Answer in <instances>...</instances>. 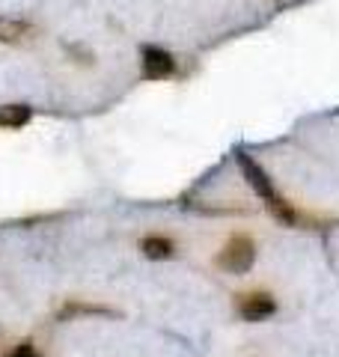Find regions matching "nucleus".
Listing matches in <instances>:
<instances>
[{"mask_svg":"<svg viewBox=\"0 0 339 357\" xmlns=\"http://www.w3.org/2000/svg\"><path fill=\"white\" fill-rule=\"evenodd\" d=\"M6 357H39V351H36V349H33V345H30V342H21V345H15V349H13V351H9Z\"/></svg>","mask_w":339,"mask_h":357,"instance_id":"obj_9","label":"nucleus"},{"mask_svg":"<svg viewBox=\"0 0 339 357\" xmlns=\"http://www.w3.org/2000/svg\"><path fill=\"white\" fill-rule=\"evenodd\" d=\"M140 75L146 81H167L176 75V57L161 45H143L140 48Z\"/></svg>","mask_w":339,"mask_h":357,"instance_id":"obj_3","label":"nucleus"},{"mask_svg":"<svg viewBox=\"0 0 339 357\" xmlns=\"http://www.w3.org/2000/svg\"><path fill=\"white\" fill-rule=\"evenodd\" d=\"M140 250L149 256V259H173V256H176V244L161 238V236H149V238H143Z\"/></svg>","mask_w":339,"mask_h":357,"instance_id":"obj_7","label":"nucleus"},{"mask_svg":"<svg viewBox=\"0 0 339 357\" xmlns=\"http://www.w3.org/2000/svg\"><path fill=\"white\" fill-rule=\"evenodd\" d=\"M39 36V27L21 15H0V45H27Z\"/></svg>","mask_w":339,"mask_h":357,"instance_id":"obj_4","label":"nucleus"},{"mask_svg":"<svg viewBox=\"0 0 339 357\" xmlns=\"http://www.w3.org/2000/svg\"><path fill=\"white\" fill-rule=\"evenodd\" d=\"M239 167H241V173H244V178H247V185L253 188V191L259 194V199L265 203V208L274 215L277 220H282V223H298V215H295V208H292L286 199L280 197V191L274 188V182H271V176L259 167L250 155L247 152H239Z\"/></svg>","mask_w":339,"mask_h":357,"instance_id":"obj_1","label":"nucleus"},{"mask_svg":"<svg viewBox=\"0 0 339 357\" xmlns=\"http://www.w3.org/2000/svg\"><path fill=\"white\" fill-rule=\"evenodd\" d=\"M256 262V248H253V241L247 238V236H235L226 241V248L220 250L218 256V265L223 268V271H229V274H247L253 268Z\"/></svg>","mask_w":339,"mask_h":357,"instance_id":"obj_2","label":"nucleus"},{"mask_svg":"<svg viewBox=\"0 0 339 357\" xmlns=\"http://www.w3.org/2000/svg\"><path fill=\"white\" fill-rule=\"evenodd\" d=\"M239 312H241V319H247V321H265L268 316H274L277 312V301L271 295H262V292L244 295L239 301Z\"/></svg>","mask_w":339,"mask_h":357,"instance_id":"obj_5","label":"nucleus"},{"mask_svg":"<svg viewBox=\"0 0 339 357\" xmlns=\"http://www.w3.org/2000/svg\"><path fill=\"white\" fill-rule=\"evenodd\" d=\"M33 119L30 105H0V128H24Z\"/></svg>","mask_w":339,"mask_h":357,"instance_id":"obj_6","label":"nucleus"},{"mask_svg":"<svg viewBox=\"0 0 339 357\" xmlns=\"http://www.w3.org/2000/svg\"><path fill=\"white\" fill-rule=\"evenodd\" d=\"M66 54H69L72 63H77V66H86V69H93V66H96V54L89 51L86 45H81V42L66 45Z\"/></svg>","mask_w":339,"mask_h":357,"instance_id":"obj_8","label":"nucleus"}]
</instances>
